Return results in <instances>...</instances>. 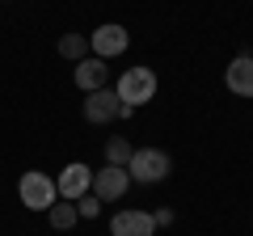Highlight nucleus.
<instances>
[{
	"label": "nucleus",
	"instance_id": "obj_1",
	"mask_svg": "<svg viewBox=\"0 0 253 236\" xmlns=\"http://www.w3.org/2000/svg\"><path fill=\"white\" fill-rule=\"evenodd\" d=\"M114 93H118V101L131 106V110L148 106V101L156 97V72H152V68H144V64H139V68H126V72L118 76Z\"/></svg>",
	"mask_w": 253,
	"mask_h": 236
},
{
	"label": "nucleus",
	"instance_id": "obj_2",
	"mask_svg": "<svg viewBox=\"0 0 253 236\" xmlns=\"http://www.w3.org/2000/svg\"><path fill=\"white\" fill-rule=\"evenodd\" d=\"M173 169L169 152H161V148H135L131 152V160H126V173H131V182H144V186H156L165 182Z\"/></svg>",
	"mask_w": 253,
	"mask_h": 236
},
{
	"label": "nucleus",
	"instance_id": "obj_3",
	"mask_svg": "<svg viewBox=\"0 0 253 236\" xmlns=\"http://www.w3.org/2000/svg\"><path fill=\"white\" fill-rule=\"evenodd\" d=\"M17 194H21V202H26L30 211H51L55 202H59V190H55V177H46L42 169H30V173H21V182H17Z\"/></svg>",
	"mask_w": 253,
	"mask_h": 236
},
{
	"label": "nucleus",
	"instance_id": "obj_4",
	"mask_svg": "<svg viewBox=\"0 0 253 236\" xmlns=\"http://www.w3.org/2000/svg\"><path fill=\"white\" fill-rule=\"evenodd\" d=\"M84 122H114V118H131L135 114V110L131 106H123V101H118V93L114 89H93V93H84Z\"/></svg>",
	"mask_w": 253,
	"mask_h": 236
},
{
	"label": "nucleus",
	"instance_id": "obj_5",
	"mask_svg": "<svg viewBox=\"0 0 253 236\" xmlns=\"http://www.w3.org/2000/svg\"><path fill=\"white\" fill-rule=\"evenodd\" d=\"M126 46H131V34H126L118 21H106V26H97L89 34V51L97 55V59H106V64L114 59V55H123Z\"/></svg>",
	"mask_w": 253,
	"mask_h": 236
},
{
	"label": "nucleus",
	"instance_id": "obj_6",
	"mask_svg": "<svg viewBox=\"0 0 253 236\" xmlns=\"http://www.w3.org/2000/svg\"><path fill=\"white\" fill-rule=\"evenodd\" d=\"M126 186H131V173L118 169V164H106V169H93V186L89 194H97L101 202H114L126 194Z\"/></svg>",
	"mask_w": 253,
	"mask_h": 236
},
{
	"label": "nucleus",
	"instance_id": "obj_7",
	"mask_svg": "<svg viewBox=\"0 0 253 236\" xmlns=\"http://www.w3.org/2000/svg\"><path fill=\"white\" fill-rule=\"evenodd\" d=\"M89 186H93V169H89V164H81V160H72L59 177H55V190H59L63 202H76L81 194H89Z\"/></svg>",
	"mask_w": 253,
	"mask_h": 236
},
{
	"label": "nucleus",
	"instance_id": "obj_8",
	"mask_svg": "<svg viewBox=\"0 0 253 236\" xmlns=\"http://www.w3.org/2000/svg\"><path fill=\"white\" fill-rule=\"evenodd\" d=\"M110 232L114 236H156V219L152 211H139V207H126L110 219Z\"/></svg>",
	"mask_w": 253,
	"mask_h": 236
},
{
	"label": "nucleus",
	"instance_id": "obj_9",
	"mask_svg": "<svg viewBox=\"0 0 253 236\" xmlns=\"http://www.w3.org/2000/svg\"><path fill=\"white\" fill-rule=\"evenodd\" d=\"M72 76H76V89H81V93L106 89V84H110V64H106V59H97V55H84L81 64L72 68Z\"/></svg>",
	"mask_w": 253,
	"mask_h": 236
},
{
	"label": "nucleus",
	"instance_id": "obj_10",
	"mask_svg": "<svg viewBox=\"0 0 253 236\" xmlns=\"http://www.w3.org/2000/svg\"><path fill=\"white\" fill-rule=\"evenodd\" d=\"M224 80L236 97H253V55H236L232 64H228Z\"/></svg>",
	"mask_w": 253,
	"mask_h": 236
},
{
	"label": "nucleus",
	"instance_id": "obj_11",
	"mask_svg": "<svg viewBox=\"0 0 253 236\" xmlns=\"http://www.w3.org/2000/svg\"><path fill=\"white\" fill-rule=\"evenodd\" d=\"M76 219H81V215H76V202H55V207L51 211H46V224H51L55 228V232H68V228H76Z\"/></svg>",
	"mask_w": 253,
	"mask_h": 236
},
{
	"label": "nucleus",
	"instance_id": "obj_12",
	"mask_svg": "<svg viewBox=\"0 0 253 236\" xmlns=\"http://www.w3.org/2000/svg\"><path fill=\"white\" fill-rule=\"evenodd\" d=\"M131 139L126 135H110L106 139V164H118V169H126V160H131Z\"/></svg>",
	"mask_w": 253,
	"mask_h": 236
},
{
	"label": "nucleus",
	"instance_id": "obj_13",
	"mask_svg": "<svg viewBox=\"0 0 253 236\" xmlns=\"http://www.w3.org/2000/svg\"><path fill=\"white\" fill-rule=\"evenodd\" d=\"M59 55H63V59H72V64H81L84 55H89V38H84V34H63L59 38Z\"/></svg>",
	"mask_w": 253,
	"mask_h": 236
},
{
	"label": "nucleus",
	"instance_id": "obj_14",
	"mask_svg": "<svg viewBox=\"0 0 253 236\" xmlns=\"http://www.w3.org/2000/svg\"><path fill=\"white\" fill-rule=\"evenodd\" d=\"M76 215L81 219H97L101 215V198L97 194H81V198H76Z\"/></svg>",
	"mask_w": 253,
	"mask_h": 236
},
{
	"label": "nucleus",
	"instance_id": "obj_15",
	"mask_svg": "<svg viewBox=\"0 0 253 236\" xmlns=\"http://www.w3.org/2000/svg\"><path fill=\"white\" fill-rule=\"evenodd\" d=\"M152 219H156V228H169V224H173V211L161 207V211H152Z\"/></svg>",
	"mask_w": 253,
	"mask_h": 236
}]
</instances>
